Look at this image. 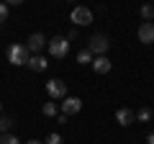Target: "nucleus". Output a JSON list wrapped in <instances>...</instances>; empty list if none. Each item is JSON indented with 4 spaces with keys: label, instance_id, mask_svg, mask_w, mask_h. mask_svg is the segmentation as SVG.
<instances>
[{
    "label": "nucleus",
    "instance_id": "f3484780",
    "mask_svg": "<svg viewBox=\"0 0 154 144\" xmlns=\"http://www.w3.org/2000/svg\"><path fill=\"white\" fill-rule=\"evenodd\" d=\"M0 144H21V139L13 134H0Z\"/></svg>",
    "mask_w": 154,
    "mask_h": 144
},
{
    "label": "nucleus",
    "instance_id": "2eb2a0df",
    "mask_svg": "<svg viewBox=\"0 0 154 144\" xmlns=\"http://www.w3.org/2000/svg\"><path fill=\"white\" fill-rule=\"evenodd\" d=\"M152 116H154L152 108H139V111H136V118H139V121H144V124L152 121Z\"/></svg>",
    "mask_w": 154,
    "mask_h": 144
},
{
    "label": "nucleus",
    "instance_id": "7ed1b4c3",
    "mask_svg": "<svg viewBox=\"0 0 154 144\" xmlns=\"http://www.w3.org/2000/svg\"><path fill=\"white\" fill-rule=\"evenodd\" d=\"M28 49H26V44H11L8 46V62L11 64H16V67H21V64H26L28 62Z\"/></svg>",
    "mask_w": 154,
    "mask_h": 144
},
{
    "label": "nucleus",
    "instance_id": "20e7f679",
    "mask_svg": "<svg viewBox=\"0 0 154 144\" xmlns=\"http://www.w3.org/2000/svg\"><path fill=\"white\" fill-rule=\"evenodd\" d=\"M69 21L75 23V26H90V23H93V11L85 8V5H77V8H72Z\"/></svg>",
    "mask_w": 154,
    "mask_h": 144
},
{
    "label": "nucleus",
    "instance_id": "f03ea898",
    "mask_svg": "<svg viewBox=\"0 0 154 144\" xmlns=\"http://www.w3.org/2000/svg\"><path fill=\"white\" fill-rule=\"evenodd\" d=\"M110 49V39L103 36V33H95L88 39V52L90 54H98V57H105V52Z\"/></svg>",
    "mask_w": 154,
    "mask_h": 144
},
{
    "label": "nucleus",
    "instance_id": "6ab92c4d",
    "mask_svg": "<svg viewBox=\"0 0 154 144\" xmlns=\"http://www.w3.org/2000/svg\"><path fill=\"white\" fill-rule=\"evenodd\" d=\"M8 11H11V8H8V3H0V23L8 18Z\"/></svg>",
    "mask_w": 154,
    "mask_h": 144
},
{
    "label": "nucleus",
    "instance_id": "dca6fc26",
    "mask_svg": "<svg viewBox=\"0 0 154 144\" xmlns=\"http://www.w3.org/2000/svg\"><path fill=\"white\" fill-rule=\"evenodd\" d=\"M141 18H144V23H152V18H154V8H152V5H141Z\"/></svg>",
    "mask_w": 154,
    "mask_h": 144
},
{
    "label": "nucleus",
    "instance_id": "1a4fd4ad",
    "mask_svg": "<svg viewBox=\"0 0 154 144\" xmlns=\"http://www.w3.org/2000/svg\"><path fill=\"white\" fill-rule=\"evenodd\" d=\"M139 41L141 44H154V23H141L139 26Z\"/></svg>",
    "mask_w": 154,
    "mask_h": 144
},
{
    "label": "nucleus",
    "instance_id": "5701e85b",
    "mask_svg": "<svg viewBox=\"0 0 154 144\" xmlns=\"http://www.w3.org/2000/svg\"><path fill=\"white\" fill-rule=\"evenodd\" d=\"M0 26H3V23H0Z\"/></svg>",
    "mask_w": 154,
    "mask_h": 144
},
{
    "label": "nucleus",
    "instance_id": "412c9836",
    "mask_svg": "<svg viewBox=\"0 0 154 144\" xmlns=\"http://www.w3.org/2000/svg\"><path fill=\"white\" fill-rule=\"evenodd\" d=\"M26 144H44V142H38V139H31V142H26Z\"/></svg>",
    "mask_w": 154,
    "mask_h": 144
},
{
    "label": "nucleus",
    "instance_id": "423d86ee",
    "mask_svg": "<svg viewBox=\"0 0 154 144\" xmlns=\"http://www.w3.org/2000/svg\"><path fill=\"white\" fill-rule=\"evenodd\" d=\"M59 111H62V116H75V113H80V111H82V100H80V98H75V95H67V98L62 100Z\"/></svg>",
    "mask_w": 154,
    "mask_h": 144
},
{
    "label": "nucleus",
    "instance_id": "a211bd4d",
    "mask_svg": "<svg viewBox=\"0 0 154 144\" xmlns=\"http://www.w3.org/2000/svg\"><path fill=\"white\" fill-rule=\"evenodd\" d=\"M62 142H64V139H62V134H49V136H46V142L44 144H62Z\"/></svg>",
    "mask_w": 154,
    "mask_h": 144
},
{
    "label": "nucleus",
    "instance_id": "9b49d317",
    "mask_svg": "<svg viewBox=\"0 0 154 144\" xmlns=\"http://www.w3.org/2000/svg\"><path fill=\"white\" fill-rule=\"evenodd\" d=\"M93 70L98 72V75H108V72L113 70V64H110L108 57H95L93 59Z\"/></svg>",
    "mask_w": 154,
    "mask_h": 144
},
{
    "label": "nucleus",
    "instance_id": "ddd939ff",
    "mask_svg": "<svg viewBox=\"0 0 154 144\" xmlns=\"http://www.w3.org/2000/svg\"><path fill=\"white\" fill-rule=\"evenodd\" d=\"M13 129V118L11 116H0V134H11Z\"/></svg>",
    "mask_w": 154,
    "mask_h": 144
},
{
    "label": "nucleus",
    "instance_id": "4468645a",
    "mask_svg": "<svg viewBox=\"0 0 154 144\" xmlns=\"http://www.w3.org/2000/svg\"><path fill=\"white\" fill-rule=\"evenodd\" d=\"M41 111H44V116H46V118L59 116V108H57V103H44V108H41Z\"/></svg>",
    "mask_w": 154,
    "mask_h": 144
},
{
    "label": "nucleus",
    "instance_id": "39448f33",
    "mask_svg": "<svg viewBox=\"0 0 154 144\" xmlns=\"http://www.w3.org/2000/svg\"><path fill=\"white\" fill-rule=\"evenodd\" d=\"M46 95L51 100H64L67 98V83L64 80H49L46 83Z\"/></svg>",
    "mask_w": 154,
    "mask_h": 144
},
{
    "label": "nucleus",
    "instance_id": "aec40b11",
    "mask_svg": "<svg viewBox=\"0 0 154 144\" xmlns=\"http://www.w3.org/2000/svg\"><path fill=\"white\" fill-rule=\"evenodd\" d=\"M146 144H154V131H149V134H146Z\"/></svg>",
    "mask_w": 154,
    "mask_h": 144
},
{
    "label": "nucleus",
    "instance_id": "0eeeda50",
    "mask_svg": "<svg viewBox=\"0 0 154 144\" xmlns=\"http://www.w3.org/2000/svg\"><path fill=\"white\" fill-rule=\"evenodd\" d=\"M44 46H46V36H44V33H31V36H28V41H26L28 54H38Z\"/></svg>",
    "mask_w": 154,
    "mask_h": 144
},
{
    "label": "nucleus",
    "instance_id": "f257e3e1",
    "mask_svg": "<svg viewBox=\"0 0 154 144\" xmlns=\"http://www.w3.org/2000/svg\"><path fill=\"white\" fill-rule=\"evenodd\" d=\"M46 52H49V57H54V59H64L67 52H69V41H67L64 36H54V39L46 41Z\"/></svg>",
    "mask_w": 154,
    "mask_h": 144
},
{
    "label": "nucleus",
    "instance_id": "f8f14e48",
    "mask_svg": "<svg viewBox=\"0 0 154 144\" xmlns=\"http://www.w3.org/2000/svg\"><path fill=\"white\" fill-rule=\"evenodd\" d=\"M93 59H95V57L90 54L88 49H80V52H77V62H80V64H93Z\"/></svg>",
    "mask_w": 154,
    "mask_h": 144
},
{
    "label": "nucleus",
    "instance_id": "6e6552de",
    "mask_svg": "<svg viewBox=\"0 0 154 144\" xmlns=\"http://www.w3.org/2000/svg\"><path fill=\"white\" fill-rule=\"evenodd\" d=\"M26 67L33 70V72H44L46 67H49V62H46V57H41V54H31L28 62H26Z\"/></svg>",
    "mask_w": 154,
    "mask_h": 144
},
{
    "label": "nucleus",
    "instance_id": "4be33fe9",
    "mask_svg": "<svg viewBox=\"0 0 154 144\" xmlns=\"http://www.w3.org/2000/svg\"><path fill=\"white\" fill-rule=\"evenodd\" d=\"M0 116H3V103H0Z\"/></svg>",
    "mask_w": 154,
    "mask_h": 144
},
{
    "label": "nucleus",
    "instance_id": "9d476101",
    "mask_svg": "<svg viewBox=\"0 0 154 144\" xmlns=\"http://www.w3.org/2000/svg\"><path fill=\"white\" fill-rule=\"evenodd\" d=\"M134 118H136V113H134L131 108H118V111H116V121L121 124V126H131Z\"/></svg>",
    "mask_w": 154,
    "mask_h": 144
}]
</instances>
